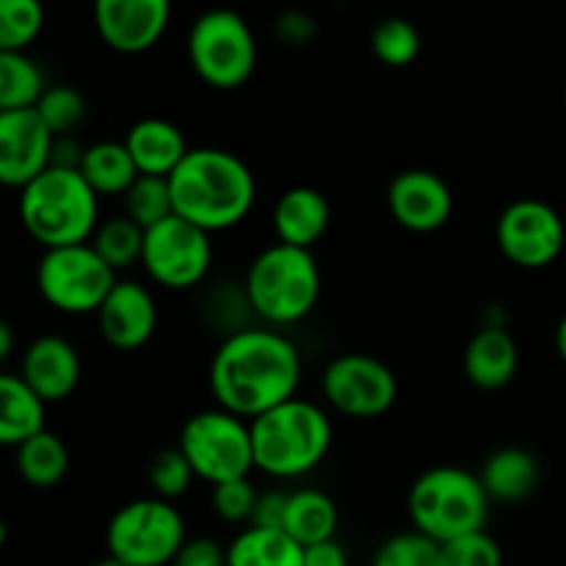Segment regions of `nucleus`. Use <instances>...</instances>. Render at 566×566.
Listing matches in <instances>:
<instances>
[{"label":"nucleus","instance_id":"1","mask_svg":"<svg viewBox=\"0 0 566 566\" xmlns=\"http://www.w3.org/2000/svg\"><path fill=\"white\" fill-rule=\"evenodd\" d=\"M208 381L219 409L252 423L260 415L296 398L302 354L280 332L249 326L221 340Z\"/></svg>","mask_w":566,"mask_h":566},{"label":"nucleus","instance_id":"2","mask_svg":"<svg viewBox=\"0 0 566 566\" xmlns=\"http://www.w3.org/2000/svg\"><path fill=\"white\" fill-rule=\"evenodd\" d=\"M175 216L208 235L232 230L252 210L258 182L238 155L219 147H199L186 155L169 177Z\"/></svg>","mask_w":566,"mask_h":566},{"label":"nucleus","instance_id":"3","mask_svg":"<svg viewBox=\"0 0 566 566\" xmlns=\"http://www.w3.org/2000/svg\"><path fill=\"white\" fill-rule=\"evenodd\" d=\"M254 468L271 479L313 473L332 448V420L318 403L291 398L249 423Z\"/></svg>","mask_w":566,"mask_h":566},{"label":"nucleus","instance_id":"4","mask_svg":"<svg viewBox=\"0 0 566 566\" xmlns=\"http://www.w3.org/2000/svg\"><path fill=\"white\" fill-rule=\"evenodd\" d=\"M20 221L44 252L88 243L99 227V197L81 171L50 166L20 191Z\"/></svg>","mask_w":566,"mask_h":566},{"label":"nucleus","instance_id":"5","mask_svg":"<svg viewBox=\"0 0 566 566\" xmlns=\"http://www.w3.org/2000/svg\"><path fill=\"white\" fill-rule=\"evenodd\" d=\"M490 503L479 473L457 464H437L415 479L407 495V512L418 534L446 545L459 536L484 531Z\"/></svg>","mask_w":566,"mask_h":566},{"label":"nucleus","instance_id":"6","mask_svg":"<svg viewBox=\"0 0 566 566\" xmlns=\"http://www.w3.org/2000/svg\"><path fill=\"white\" fill-rule=\"evenodd\" d=\"M249 307L271 326H291L307 318L321 298V269L310 249L274 247L252 260L243 280Z\"/></svg>","mask_w":566,"mask_h":566},{"label":"nucleus","instance_id":"7","mask_svg":"<svg viewBox=\"0 0 566 566\" xmlns=\"http://www.w3.org/2000/svg\"><path fill=\"white\" fill-rule=\"evenodd\" d=\"M186 48L199 81L219 92L241 88L258 66V39L249 22L230 9H213L197 17Z\"/></svg>","mask_w":566,"mask_h":566},{"label":"nucleus","instance_id":"8","mask_svg":"<svg viewBox=\"0 0 566 566\" xmlns=\"http://www.w3.org/2000/svg\"><path fill=\"white\" fill-rule=\"evenodd\" d=\"M186 520L175 503L138 497L116 509L105 528L108 556L127 566H171L186 545Z\"/></svg>","mask_w":566,"mask_h":566},{"label":"nucleus","instance_id":"9","mask_svg":"<svg viewBox=\"0 0 566 566\" xmlns=\"http://www.w3.org/2000/svg\"><path fill=\"white\" fill-rule=\"evenodd\" d=\"M177 448L191 464L193 475L210 486L249 479L254 468V448L249 420L227 409H205L182 423Z\"/></svg>","mask_w":566,"mask_h":566},{"label":"nucleus","instance_id":"10","mask_svg":"<svg viewBox=\"0 0 566 566\" xmlns=\"http://www.w3.org/2000/svg\"><path fill=\"white\" fill-rule=\"evenodd\" d=\"M116 282V271L105 265L92 243L48 249L36 265L39 293L64 315H97Z\"/></svg>","mask_w":566,"mask_h":566},{"label":"nucleus","instance_id":"11","mask_svg":"<svg viewBox=\"0 0 566 566\" xmlns=\"http://www.w3.org/2000/svg\"><path fill=\"white\" fill-rule=\"evenodd\" d=\"M321 392L346 418L374 420L392 409L398 398V379L390 365L370 354H340L321 376Z\"/></svg>","mask_w":566,"mask_h":566},{"label":"nucleus","instance_id":"12","mask_svg":"<svg viewBox=\"0 0 566 566\" xmlns=\"http://www.w3.org/2000/svg\"><path fill=\"white\" fill-rule=\"evenodd\" d=\"M213 263V243L199 227L171 216L144 235L142 265L153 282L169 291H188L208 276Z\"/></svg>","mask_w":566,"mask_h":566},{"label":"nucleus","instance_id":"13","mask_svg":"<svg viewBox=\"0 0 566 566\" xmlns=\"http://www.w3.org/2000/svg\"><path fill=\"white\" fill-rule=\"evenodd\" d=\"M495 241L520 269H545L564 252L566 230L556 208L542 199H517L497 216Z\"/></svg>","mask_w":566,"mask_h":566},{"label":"nucleus","instance_id":"14","mask_svg":"<svg viewBox=\"0 0 566 566\" xmlns=\"http://www.w3.org/2000/svg\"><path fill=\"white\" fill-rule=\"evenodd\" d=\"M171 6L166 0H99L94 28L108 50L138 55L153 50L169 28Z\"/></svg>","mask_w":566,"mask_h":566},{"label":"nucleus","instance_id":"15","mask_svg":"<svg viewBox=\"0 0 566 566\" xmlns=\"http://www.w3.org/2000/svg\"><path fill=\"white\" fill-rule=\"evenodd\" d=\"M53 138L33 108L0 114V186L22 191L50 169Z\"/></svg>","mask_w":566,"mask_h":566},{"label":"nucleus","instance_id":"16","mask_svg":"<svg viewBox=\"0 0 566 566\" xmlns=\"http://www.w3.org/2000/svg\"><path fill=\"white\" fill-rule=\"evenodd\" d=\"M387 208L396 224L409 232H437L453 213V193L440 175L426 169H407L387 188Z\"/></svg>","mask_w":566,"mask_h":566},{"label":"nucleus","instance_id":"17","mask_svg":"<svg viewBox=\"0 0 566 566\" xmlns=\"http://www.w3.org/2000/svg\"><path fill=\"white\" fill-rule=\"evenodd\" d=\"M99 335L116 352H136L158 329V304L142 282L119 280L97 310Z\"/></svg>","mask_w":566,"mask_h":566},{"label":"nucleus","instance_id":"18","mask_svg":"<svg viewBox=\"0 0 566 566\" xmlns=\"http://www.w3.org/2000/svg\"><path fill=\"white\" fill-rule=\"evenodd\" d=\"M20 376L44 403L66 401L81 385V357L70 340L42 335L25 348Z\"/></svg>","mask_w":566,"mask_h":566},{"label":"nucleus","instance_id":"19","mask_svg":"<svg viewBox=\"0 0 566 566\" xmlns=\"http://www.w3.org/2000/svg\"><path fill=\"white\" fill-rule=\"evenodd\" d=\"M271 221H274L276 243L313 252L332 224L329 199L315 188L296 186L276 199Z\"/></svg>","mask_w":566,"mask_h":566},{"label":"nucleus","instance_id":"20","mask_svg":"<svg viewBox=\"0 0 566 566\" xmlns=\"http://www.w3.org/2000/svg\"><path fill=\"white\" fill-rule=\"evenodd\" d=\"M520 368V348L506 326H481L464 348V374L479 390H503Z\"/></svg>","mask_w":566,"mask_h":566},{"label":"nucleus","instance_id":"21","mask_svg":"<svg viewBox=\"0 0 566 566\" xmlns=\"http://www.w3.org/2000/svg\"><path fill=\"white\" fill-rule=\"evenodd\" d=\"M125 147L142 177H171L191 153L186 136L166 119H142L127 130Z\"/></svg>","mask_w":566,"mask_h":566},{"label":"nucleus","instance_id":"22","mask_svg":"<svg viewBox=\"0 0 566 566\" xmlns=\"http://www.w3.org/2000/svg\"><path fill=\"white\" fill-rule=\"evenodd\" d=\"M481 486L497 503H523L539 490L542 468L525 448H497L481 464Z\"/></svg>","mask_w":566,"mask_h":566},{"label":"nucleus","instance_id":"23","mask_svg":"<svg viewBox=\"0 0 566 566\" xmlns=\"http://www.w3.org/2000/svg\"><path fill=\"white\" fill-rule=\"evenodd\" d=\"M48 403L22 381L20 374H0V446L20 448L44 431Z\"/></svg>","mask_w":566,"mask_h":566},{"label":"nucleus","instance_id":"24","mask_svg":"<svg viewBox=\"0 0 566 566\" xmlns=\"http://www.w3.org/2000/svg\"><path fill=\"white\" fill-rule=\"evenodd\" d=\"M337 523H340V514H337L335 501H332L326 492L298 490L287 495L282 531H285L296 545L310 547L318 545V542L335 539Z\"/></svg>","mask_w":566,"mask_h":566},{"label":"nucleus","instance_id":"25","mask_svg":"<svg viewBox=\"0 0 566 566\" xmlns=\"http://www.w3.org/2000/svg\"><path fill=\"white\" fill-rule=\"evenodd\" d=\"M81 175L97 197H125L127 188L138 180V169L125 142H97L86 147Z\"/></svg>","mask_w":566,"mask_h":566},{"label":"nucleus","instance_id":"26","mask_svg":"<svg viewBox=\"0 0 566 566\" xmlns=\"http://www.w3.org/2000/svg\"><path fill=\"white\" fill-rule=\"evenodd\" d=\"M17 473L33 490H53L70 473V451L53 431H39L17 448Z\"/></svg>","mask_w":566,"mask_h":566},{"label":"nucleus","instance_id":"27","mask_svg":"<svg viewBox=\"0 0 566 566\" xmlns=\"http://www.w3.org/2000/svg\"><path fill=\"white\" fill-rule=\"evenodd\" d=\"M227 566H304V547L285 531L247 528L227 547Z\"/></svg>","mask_w":566,"mask_h":566},{"label":"nucleus","instance_id":"28","mask_svg":"<svg viewBox=\"0 0 566 566\" xmlns=\"http://www.w3.org/2000/svg\"><path fill=\"white\" fill-rule=\"evenodd\" d=\"M48 83L28 53H0V114L25 111L39 103Z\"/></svg>","mask_w":566,"mask_h":566},{"label":"nucleus","instance_id":"29","mask_svg":"<svg viewBox=\"0 0 566 566\" xmlns=\"http://www.w3.org/2000/svg\"><path fill=\"white\" fill-rule=\"evenodd\" d=\"M144 235H147V232L138 224H133L127 216H114V219L108 221H99L97 232H94L88 243H92L94 252L105 260V265L119 274V271L142 263Z\"/></svg>","mask_w":566,"mask_h":566},{"label":"nucleus","instance_id":"30","mask_svg":"<svg viewBox=\"0 0 566 566\" xmlns=\"http://www.w3.org/2000/svg\"><path fill=\"white\" fill-rule=\"evenodd\" d=\"M122 199H125V216L133 221V224L142 227L144 232L164 224L166 219L175 216L169 177L138 175V180L127 188V193Z\"/></svg>","mask_w":566,"mask_h":566},{"label":"nucleus","instance_id":"31","mask_svg":"<svg viewBox=\"0 0 566 566\" xmlns=\"http://www.w3.org/2000/svg\"><path fill=\"white\" fill-rule=\"evenodd\" d=\"M44 28L36 0H0V53H25Z\"/></svg>","mask_w":566,"mask_h":566},{"label":"nucleus","instance_id":"32","mask_svg":"<svg viewBox=\"0 0 566 566\" xmlns=\"http://www.w3.org/2000/svg\"><path fill=\"white\" fill-rule=\"evenodd\" d=\"M420 31L403 17H387L370 33V50L385 66H409L420 55Z\"/></svg>","mask_w":566,"mask_h":566},{"label":"nucleus","instance_id":"33","mask_svg":"<svg viewBox=\"0 0 566 566\" xmlns=\"http://www.w3.org/2000/svg\"><path fill=\"white\" fill-rule=\"evenodd\" d=\"M33 111L39 114V119L44 122L50 133L55 138L59 136H70L83 119H86V99L83 94L77 92L75 86H48L44 94L39 97V103L33 105Z\"/></svg>","mask_w":566,"mask_h":566},{"label":"nucleus","instance_id":"34","mask_svg":"<svg viewBox=\"0 0 566 566\" xmlns=\"http://www.w3.org/2000/svg\"><path fill=\"white\" fill-rule=\"evenodd\" d=\"M149 486L155 490V497L160 501H177V497L186 495L193 484V470L188 464V459L182 457L180 448H164L153 457L147 470Z\"/></svg>","mask_w":566,"mask_h":566},{"label":"nucleus","instance_id":"35","mask_svg":"<svg viewBox=\"0 0 566 566\" xmlns=\"http://www.w3.org/2000/svg\"><path fill=\"white\" fill-rule=\"evenodd\" d=\"M370 566H442L440 545L418 531L396 534L374 553Z\"/></svg>","mask_w":566,"mask_h":566},{"label":"nucleus","instance_id":"36","mask_svg":"<svg viewBox=\"0 0 566 566\" xmlns=\"http://www.w3.org/2000/svg\"><path fill=\"white\" fill-rule=\"evenodd\" d=\"M442 566H503V551L486 531L459 536L440 545Z\"/></svg>","mask_w":566,"mask_h":566},{"label":"nucleus","instance_id":"37","mask_svg":"<svg viewBox=\"0 0 566 566\" xmlns=\"http://www.w3.org/2000/svg\"><path fill=\"white\" fill-rule=\"evenodd\" d=\"M258 497L260 492L254 490L252 481L238 479L213 486V492H210V506H213L216 517L227 520V523H252Z\"/></svg>","mask_w":566,"mask_h":566},{"label":"nucleus","instance_id":"38","mask_svg":"<svg viewBox=\"0 0 566 566\" xmlns=\"http://www.w3.org/2000/svg\"><path fill=\"white\" fill-rule=\"evenodd\" d=\"M171 566H227V547H221L210 536L186 539Z\"/></svg>","mask_w":566,"mask_h":566},{"label":"nucleus","instance_id":"39","mask_svg":"<svg viewBox=\"0 0 566 566\" xmlns=\"http://www.w3.org/2000/svg\"><path fill=\"white\" fill-rule=\"evenodd\" d=\"M285 506H287L285 492H263V495L258 497V506H254L249 528L282 531V523H285Z\"/></svg>","mask_w":566,"mask_h":566},{"label":"nucleus","instance_id":"40","mask_svg":"<svg viewBox=\"0 0 566 566\" xmlns=\"http://www.w3.org/2000/svg\"><path fill=\"white\" fill-rule=\"evenodd\" d=\"M276 36L291 48H302L310 39L315 36V22L313 17L302 14V11H287L276 20Z\"/></svg>","mask_w":566,"mask_h":566},{"label":"nucleus","instance_id":"41","mask_svg":"<svg viewBox=\"0 0 566 566\" xmlns=\"http://www.w3.org/2000/svg\"><path fill=\"white\" fill-rule=\"evenodd\" d=\"M304 566H348L346 547L337 539L304 547Z\"/></svg>","mask_w":566,"mask_h":566},{"label":"nucleus","instance_id":"42","mask_svg":"<svg viewBox=\"0 0 566 566\" xmlns=\"http://www.w3.org/2000/svg\"><path fill=\"white\" fill-rule=\"evenodd\" d=\"M86 149L75 142L72 136L53 138V149H50V166L53 169H75L81 171V160Z\"/></svg>","mask_w":566,"mask_h":566},{"label":"nucleus","instance_id":"43","mask_svg":"<svg viewBox=\"0 0 566 566\" xmlns=\"http://www.w3.org/2000/svg\"><path fill=\"white\" fill-rule=\"evenodd\" d=\"M11 352H14V329L0 318V363H6Z\"/></svg>","mask_w":566,"mask_h":566},{"label":"nucleus","instance_id":"44","mask_svg":"<svg viewBox=\"0 0 566 566\" xmlns=\"http://www.w3.org/2000/svg\"><path fill=\"white\" fill-rule=\"evenodd\" d=\"M556 348H558V357L566 363V315L558 321V329H556Z\"/></svg>","mask_w":566,"mask_h":566},{"label":"nucleus","instance_id":"45","mask_svg":"<svg viewBox=\"0 0 566 566\" xmlns=\"http://www.w3.org/2000/svg\"><path fill=\"white\" fill-rule=\"evenodd\" d=\"M94 566H127V564H122L119 558H114V556H105V558H99Z\"/></svg>","mask_w":566,"mask_h":566},{"label":"nucleus","instance_id":"46","mask_svg":"<svg viewBox=\"0 0 566 566\" xmlns=\"http://www.w3.org/2000/svg\"><path fill=\"white\" fill-rule=\"evenodd\" d=\"M6 536H9V528H6L3 517H0V547H3V545H6Z\"/></svg>","mask_w":566,"mask_h":566}]
</instances>
